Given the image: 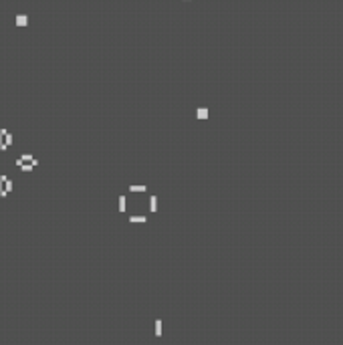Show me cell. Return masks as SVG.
Here are the masks:
<instances>
[{
	"label": "cell",
	"instance_id": "obj_1",
	"mask_svg": "<svg viewBox=\"0 0 343 345\" xmlns=\"http://www.w3.org/2000/svg\"><path fill=\"white\" fill-rule=\"evenodd\" d=\"M129 222L131 224H145V222H147V216H143V214H131L129 216Z\"/></svg>",
	"mask_w": 343,
	"mask_h": 345
},
{
	"label": "cell",
	"instance_id": "obj_2",
	"mask_svg": "<svg viewBox=\"0 0 343 345\" xmlns=\"http://www.w3.org/2000/svg\"><path fill=\"white\" fill-rule=\"evenodd\" d=\"M14 22H16V26H28V16L27 14H16V18H14Z\"/></svg>",
	"mask_w": 343,
	"mask_h": 345
},
{
	"label": "cell",
	"instance_id": "obj_3",
	"mask_svg": "<svg viewBox=\"0 0 343 345\" xmlns=\"http://www.w3.org/2000/svg\"><path fill=\"white\" fill-rule=\"evenodd\" d=\"M149 212H157V196H149Z\"/></svg>",
	"mask_w": 343,
	"mask_h": 345
},
{
	"label": "cell",
	"instance_id": "obj_4",
	"mask_svg": "<svg viewBox=\"0 0 343 345\" xmlns=\"http://www.w3.org/2000/svg\"><path fill=\"white\" fill-rule=\"evenodd\" d=\"M18 170H20V172H24V174H28V172H32V170H34V165L28 164V161H24V164L18 165Z\"/></svg>",
	"mask_w": 343,
	"mask_h": 345
},
{
	"label": "cell",
	"instance_id": "obj_5",
	"mask_svg": "<svg viewBox=\"0 0 343 345\" xmlns=\"http://www.w3.org/2000/svg\"><path fill=\"white\" fill-rule=\"evenodd\" d=\"M196 117H198V119H206V117H208V109H206V107H198V109H196Z\"/></svg>",
	"mask_w": 343,
	"mask_h": 345
},
{
	"label": "cell",
	"instance_id": "obj_6",
	"mask_svg": "<svg viewBox=\"0 0 343 345\" xmlns=\"http://www.w3.org/2000/svg\"><path fill=\"white\" fill-rule=\"evenodd\" d=\"M4 192H6V194H10V192H12V180L8 176H4Z\"/></svg>",
	"mask_w": 343,
	"mask_h": 345
},
{
	"label": "cell",
	"instance_id": "obj_7",
	"mask_svg": "<svg viewBox=\"0 0 343 345\" xmlns=\"http://www.w3.org/2000/svg\"><path fill=\"white\" fill-rule=\"evenodd\" d=\"M129 192H133V194H141V192H147V188H145V186H129Z\"/></svg>",
	"mask_w": 343,
	"mask_h": 345
},
{
	"label": "cell",
	"instance_id": "obj_8",
	"mask_svg": "<svg viewBox=\"0 0 343 345\" xmlns=\"http://www.w3.org/2000/svg\"><path fill=\"white\" fill-rule=\"evenodd\" d=\"M125 196H119V200H117V206H119V212H125Z\"/></svg>",
	"mask_w": 343,
	"mask_h": 345
},
{
	"label": "cell",
	"instance_id": "obj_9",
	"mask_svg": "<svg viewBox=\"0 0 343 345\" xmlns=\"http://www.w3.org/2000/svg\"><path fill=\"white\" fill-rule=\"evenodd\" d=\"M12 141H14L12 133H6V135H4V146H6V147H10V146H12Z\"/></svg>",
	"mask_w": 343,
	"mask_h": 345
},
{
	"label": "cell",
	"instance_id": "obj_10",
	"mask_svg": "<svg viewBox=\"0 0 343 345\" xmlns=\"http://www.w3.org/2000/svg\"><path fill=\"white\" fill-rule=\"evenodd\" d=\"M0 196H2V198H6V196H8L6 192H4V174L0 176Z\"/></svg>",
	"mask_w": 343,
	"mask_h": 345
},
{
	"label": "cell",
	"instance_id": "obj_11",
	"mask_svg": "<svg viewBox=\"0 0 343 345\" xmlns=\"http://www.w3.org/2000/svg\"><path fill=\"white\" fill-rule=\"evenodd\" d=\"M162 333H164V331H162V319H157V321H156V335H157V337H162Z\"/></svg>",
	"mask_w": 343,
	"mask_h": 345
},
{
	"label": "cell",
	"instance_id": "obj_12",
	"mask_svg": "<svg viewBox=\"0 0 343 345\" xmlns=\"http://www.w3.org/2000/svg\"><path fill=\"white\" fill-rule=\"evenodd\" d=\"M2 137H4V135H2V133H0V151H6V150H8V147H6V146H4V139H2Z\"/></svg>",
	"mask_w": 343,
	"mask_h": 345
},
{
	"label": "cell",
	"instance_id": "obj_13",
	"mask_svg": "<svg viewBox=\"0 0 343 345\" xmlns=\"http://www.w3.org/2000/svg\"><path fill=\"white\" fill-rule=\"evenodd\" d=\"M184 2H190V0H184Z\"/></svg>",
	"mask_w": 343,
	"mask_h": 345
}]
</instances>
